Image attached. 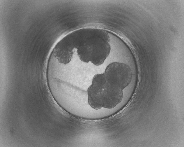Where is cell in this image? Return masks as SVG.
Listing matches in <instances>:
<instances>
[{
  "instance_id": "2",
  "label": "cell",
  "mask_w": 184,
  "mask_h": 147,
  "mask_svg": "<svg viewBox=\"0 0 184 147\" xmlns=\"http://www.w3.org/2000/svg\"><path fill=\"white\" fill-rule=\"evenodd\" d=\"M87 92L89 105L96 110L114 108L121 102L123 97V90L109 83L104 73L93 76Z\"/></svg>"
},
{
  "instance_id": "1",
  "label": "cell",
  "mask_w": 184,
  "mask_h": 147,
  "mask_svg": "<svg viewBox=\"0 0 184 147\" xmlns=\"http://www.w3.org/2000/svg\"><path fill=\"white\" fill-rule=\"evenodd\" d=\"M76 56L81 62L96 66L102 64L111 49L110 37L105 30L85 28L73 31Z\"/></svg>"
},
{
  "instance_id": "3",
  "label": "cell",
  "mask_w": 184,
  "mask_h": 147,
  "mask_svg": "<svg viewBox=\"0 0 184 147\" xmlns=\"http://www.w3.org/2000/svg\"><path fill=\"white\" fill-rule=\"evenodd\" d=\"M104 73L109 83L122 90L130 84L133 76L132 71L128 65L118 62L109 64Z\"/></svg>"
}]
</instances>
